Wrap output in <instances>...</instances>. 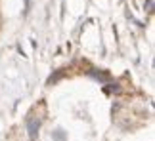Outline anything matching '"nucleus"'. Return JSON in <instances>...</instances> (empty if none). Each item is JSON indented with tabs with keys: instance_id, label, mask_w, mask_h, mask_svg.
<instances>
[{
	"instance_id": "f257e3e1",
	"label": "nucleus",
	"mask_w": 155,
	"mask_h": 141,
	"mask_svg": "<svg viewBox=\"0 0 155 141\" xmlns=\"http://www.w3.org/2000/svg\"><path fill=\"white\" fill-rule=\"evenodd\" d=\"M38 130H40V118H37V116H29L27 118V132H29L31 141H37Z\"/></svg>"
}]
</instances>
